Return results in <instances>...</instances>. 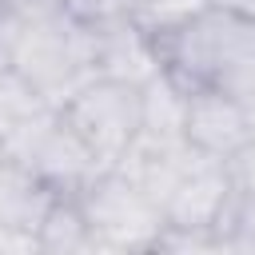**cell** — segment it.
<instances>
[{"mask_svg": "<svg viewBox=\"0 0 255 255\" xmlns=\"http://www.w3.org/2000/svg\"><path fill=\"white\" fill-rule=\"evenodd\" d=\"M163 68L183 88L255 96V16L211 4L199 20L159 40Z\"/></svg>", "mask_w": 255, "mask_h": 255, "instance_id": "obj_1", "label": "cell"}, {"mask_svg": "<svg viewBox=\"0 0 255 255\" xmlns=\"http://www.w3.org/2000/svg\"><path fill=\"white\" fill-rule=\"evenodd\" d=\"M0 20L12 36V68L24 80H32L48 104L60 108L96 76L92 28L72 20L64 4L36 16H16V20L0 16Z\"/></svg>", "mask_w": 255, "mask_h": 255, "instance_id": "obj_2", "label": "cell"}, {"mask_svg": "<svg viewBox=\"0 0 255 255\" xmlns=\"http://www.w3.org/2000/svg\"><path fill=\"white\" fill-rule=\"evenodd\" d=\"M76 199L92 223L96 255L100 251H108V255H151L155 251V239L167 223L163 207L120 167L96 171L76 191Z\"/></svg>", "mask_w": 255, "mask_h": 255, "instance_id": "obj_3", "label": "cell"}, {"mask_svg": "<svg viewBox=\"0 0 255 255\" xmlns=\"http://www.w3.org/2000/svg\"><path fill=\"white\" fill-rule=\"evenodd\" d=\"M8 159L28 167L36 179H44L60 195L80 191L96 171H104V163L76 135V128L64 120L60 108H44V112L12 124L8 128Z\"/></svg>", "mask_w": 255, "mask_h": 255, "instance_id": "obj_4", "label": "cell"}, {"mask_svg": "<svg viewBox=\"0 0 255 255\" xmlns=\"http://www.w3.org/2000/svg\"><path fill=\"white\" fill-rule=\"evenodd\" d=\"M143 88L124 84V80H108V76H92L76 96H68L60 104L64 120L76 128V135L92 147V155L104 167H116L120 155L131 147V139L143 131Z\"/></svg>", "mask_w": 255, "mask_h": 255, "instance_id": "obj_5", "label": "cell"}, {"mask_svg": "<svg viewBox=\"0 0 255 255\" xmlns=\"http://www.w3.org/2000/svg\"><path fill=\"white\" fill-rule=\"evenodd\" d=\"M231 199H235V179H231L227 159L191 151L179 179L163 195V219L175 227H215L219 231L231 211Z\"/></svg>", "mask_w": 255, "mask_h": 255, "instance_id": "obj_6", "label": "cell"}, {"mask_svg": "<svg viewBox=\"0 0 255 255\" xmlns=\"http://www.w3.org/2000/svg\"><path fill=\"white\" fill-rule=\"evenodd\" d=\"M183 139L215 159H231L243 147H251V120L247 100L215 92V88H187V112H183Z\"/></svg>", "mask_w": 255, "mask_h": 255, "instance_id": "obj_7", "label": "cell"}, {"mask_svg": "<svg viewBox=\"0 0 255 255\" xmlns=\"http://www.w3.org/2000/svg\"><path fill=\"white\" fill-rule=\"evenodd\" d=\"M92 60H96V76L108 80H124L143 88L147 80H155L163 72V56H159V40L151 32H143L131 16L92 28Z\"/></svg>", "mask_w": 255, "mask_h": 255, "instance_id": "obj_8", "label": "cell"}, {"mask_svg": "<svg viewBox=\"0 0 255 255\" xmlns=\"http://www.w3.org/2000/svg\"><path fill=\"white\" fill-rule=\"evenodd\" d=\"M191 143L187 139H175V135H151V131H139L131 139V147L120 155V171L128 179H135L151 199H159L163 207V195L171 191V183L179 179L183 163L191 159Z\"/></svg>", "mask_w": 255, "mask_h": 255, "instance_id": "obj_9", "label": "cell"}, {"mask_svg": "<svg viewBox=\"0 0 255 255\" xmlns=\"http://www.w3.org/2000/svg\"><path fill=\"white\" fill-rule=\"evenodd\" d=\"M56 195L60 191H52L44 179H36L16 159H8V155L0 159V223H12L20 231L36 235V227H40V219Z\"/></svg>", "mask_w": 255, "mask_h": 255, "instance_id": "obj_10", "label": "cell"}, {"mask_svg": "<svg viewBox=\"0 0 255 255\" xmlns=\"http://www.w3.org/2000/svg\"><path fill=\"white\" fill-rule=\"evenodd\" d=\"M36 243H40V255H88V251H96L92 223H88L76 191L52 199V207L44 211V219L36 227Z\"/></svg>", "mask_w": 255, "mask_h": 255, "instance_id": "obj_11", "label": "cell"}, {"mask_svg": "<svg viewBox=\"0 0 255 255\" xmlns=\"http://www.w3.org/2000/svg\"><path fill=\"white\" fill-rule=\"evenodd\" d=\"M143 131L151 135H175L183 139V112H187V88L163 68L155 80L143 84Z\"/></svg>", "mask_w": 255, "mask_h": 255, "instance_id": "obj_12", "label": "cell"}, {"mask_svg": "<svg viewBox=\"0 0 255 255\" xmlns=\"http://www.w3.org/2000/svg\"><path fill=\"white\" fill-rule=\"evenodd\" d=\"M215 0H131V20L151 32L155 40L187 28L191 20H199Z\"/></svg>", "mask_w": 255, "mask_h": 255, "instance_id": "obj_13", "label": "cell"}, {"mask_svg": "<svg viewBox=\"0 0 255 255\" xmlns=\"http://www.w3.org/2000/svg\"><path fill=\"white\" fill-rule=\"evenodd\" d=\"M44 108H56V104H48L40 96V88L32 80H24L16 68L0 76V120L8 128L20 124V120H28V116H36V112H44Z\"/></svg>", "mask_w": 255, "mask_h": 255, "instance_id": "obj_14", "label": "cell"}, {"mask_svg": "<svg viewBox=\"0 0 255 255\" xmlns=\"http://www.w3.org/2000/svg\"><path fill=\"white\" fill-rule=\"evenodd\" d=\"M159 251L187 255V251H227V247H223V235L215 227H175V223H163L151 255H159Z\"/></svg>", "mask_w": 255, "mask_h": 255, "instance_id": "obj_15", "label": "cell"}, {"mask_svg": "<svg viewBox=\"0 0 255 255\" xmlns=\"http://www.w3.org/2000/svg\"><path fill=\"white\" fill-rule=\"evenodd\" d=\"M64 12L84 28H104L131 16V0H64Z\"/></svg>", "mask_w": 255, "mask_h": 255, "instance_id": "obj_16", "label": "cell"}, {"mask_svg": "<svg viewBox=\"0 0 255 255\" xmlns=\"http://www.w3.org/2000/svg\"><path fill=\"white\" fill-rule=\"evenodd\" d=\"M0 255H40V243L32 231H20L12 223H0Z\"/></svg>", "mask_w": 255, "mask_h": 255, "instance_id": "obj_17", "label": "cell"}, {"mask_svg": "<svg viewBox=\"0 0 255 255\" xmlns=\"http://www.w3.org/2000/svg\"><path fill=\"white\" fill-rule=\"evenodd\" d=\"M4 72H12V36H8V28L0 20V76Z\"/></svg>", "mask_w": 255, "mask_h": 255, "instance_id": "obj_18", "label": "cell"}, {"mask_svg": "<svg viewBox=\"0 0 255 255\" xmlns=\"http://www.w3.org/2000/svg\"><path fill=\"white\" fill-rule=\"evenodd\" d=\"M215 4H223V8H235V12H247V16H255V0H215Z\"/></svg>", "mask_w": 255, "mask_h": 255, "instance_id": "obj_19", "label": "cell"}, {"mask_svg": "<svg viewBox=\"0 0 255 255\" xmlns=\"http://www.w3.org/2000/svg\"><path fill=\"white\" fill-rule=\"evenodd\" d=\"M247 120H251V143H255V96H247Z\"/></svg>", "mask_w": 255, "mask_h": 255, "instance_id": "obj_20", "label": "cell"}, {"mask_svg": "<svg viewBox=\"0 0 255 255\" xmlns=\"http://www.w3.org/2000/svg\"><path fill=\"white\" fill-rule=\"evenodd\" d=\"M4 155H8V124L0 120V159H4Z\"/></svg>", "mask_w": 255, "mask_h": 255, "instance_id": "obj_21", "label": "cell"}]
</instances>
